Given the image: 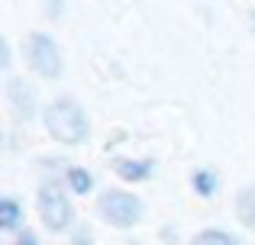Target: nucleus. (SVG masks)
I'll use <instances>...</instances> for the list:
<instances>
[{"instance_id": "obj_4", "label": "nucleus", "mask_w": 255, "mask_h": 245, "mask_svg": "<svg viewBox=\"0 0 255 245\" xmlns=\"http://www.w3.org/2000/svg\"><path fill=\"white\" fill-rule=\"evenodd\" d=\"M26 58H29L32 71L42 78H58L62 75V52H58L55 39L49 32H29L26 36Z\"/></svg>"}, {"instance_id": "obj_12", "label": "nucleus", "mask_w": 255, "mask_h": 245, "mask_svg": "<svg viewBox=\"0 0 255 245\" xmlns=\"http://www.w3.org/2000/svg\"><path fill=\"white\" fill-rule=\"evenodd\" d=\"M16 245H39V239H36V233H32V229H23V233L16 236Z\"/></svg>"}, {"instance_id": "obj_15", "label": "nucleus", "mask_w": 255, "mask_h": 245, "mask_svg": "<svg viewBox=\"0 0 255 245\" xmlns=\"http://www.w3.org/2000/svg\"><path fill=\"white\" fill-rule=\"evenodd\" d=\"M249 19H252V29H255V13H252V16H249Z\"/></svg>"}, {"instance_id": "obj_6", "label": "nucleus", "mask_w": 255, "mask_h": 245, "mask_svg": "<svg viewBox=\"0 0 255 245\" xmlns=\"http://www.w3.org/2000/svg\"><path fill=\"white\" fill-rule=\"evenodd\" d=\"M236 220L249 233H255V184H249V187H243L236 194Z\"/></svg>"}, {"instance_id": "obj_13", "label": "nucleus", "mask_w": 255, "mask_h": 245, "mask_svg": "<svg viewBox=\"0 0 255 245\" xmlns=\"http://www.w3.org/2000/svg\"><path fill=\"white\" fill-rule=\"evenodd\" d=\"M75 245H91V233H87V226H81V236L75 233Z\"/></svg>"}, {"instance_id": "obj_3", "label": "nucleus", "mask_w": 255, "mask_h": 245, "mask_svg": "<svg viewBox=\"0 0 255 245\" xmlns=\"http://www.w3.org/2000/svg\"><path fill=\"white\" fill-rule=\"evenodd\" d=\"M39 216L52 233H65L71 226V200L55 177H45L39 184Z\"/></svg>"}, {"instance_id": "obj_2", "label": "nucleus", "mask_w": 255, "mask_h": 245, "mask_svg": "<svg viewBox=\"0 0 255 245\" xmlns=\"http://www.w3.org/2000/svg\"><path fill=\"white\" fill-rule=\"evenodd\" d=\"M97 213L104 216L110 226L117 229H129L136 226L139 220H142V200H139L136 194H129V190H120V187H110L100 194V203H97Z\"/></svg>"}, {"instance_id": "obj_10", "label": "nucleus", "mask_w": 255, "mask_h": 245, "mask_svg": "<svg viewBox=\"0 0 255 245\" xmlns=\"http://www.w3.org/2000/svg\"><path fill=\"white\" fill-rule=\"evenodd\" d=\"M68 187L75 190V194H91L94 187V177L87 168H68Z\"/></svg>"}, {"instance_id": "obj_1", "label": "nucleus", "mask_w": 255, "mask_h": 245, "mask_svg": "<svg viewBox=\"0 0 255 245\" xmlns=\"http://www.w3.org/2000/svg\"><path fill=\"white\" fill-rule=\"evenodd\" d=\"M45 129H49V136L58 139V142L78 145V142L87 139L91 123H87V113H84V107L78 100L58 97V100H52L49 107H45Z\"/></svg>"}, {"instance_id": "obj_11", "label": "nucleus", "mask_w": 255, "mask_h": 245, "mask_svg": "<svg viewBox=\"0 0 255 245\" xmlns=\"http://www.w3.org/2000/svg\"><path fill=\"white\" fill-rule=\"evenodd\" d=\"M194 190H197L200 197H213L217 194V174L213 171H194Z\"/></svg>"}, {"instance_id": "obj_8", "label": "nucleus", "mask_w": 255, "mask_h": 245, "mask_svg": "<svg viewBox=\"0 0 255 245\" xmlns=\"http://www.w3.org/2000/svg\"><path fill=\"white\" fill-rule=\"evenodd\" d=\"M19 220H23L19 203L13 200V197H3V200H0V229H3V233H13V229L19 226Z\"/></svg>"}, {"instance_id": "obj_14", "label": "nucleus", "mask_w": 255, "mask_h": 245, "mask_svg": "<svg viewBox=\"0 0 255 245\" xmlns=\"http://www.w3.org/2000/svg\"><path fill=\"white\" fill-rule=\"evenodd\" d=\"M45 3H49V10H52V13L58 16V0H45Z\"/></svg>"}, {"instance_id": "obj_9", "label": "nucleus", "mask_w": 255, "mask_h": 245, "mask_svg": "<svg viewBox=\"0 0 255 245\" xmlns=\"http://www.w3.org/2000/svg\"><path fill=\"white\" fill-rule=\"evenodd\" d=\"M191 245H239V239L223 233V229H204V233H197L191 239Z\"/></svg>"}, {"instance_id": "obj_7", "label": "nucleus", "mask_w": 255, "mask_h": 245, "mask_svg": "<svg viewBox=\"0 0 255 245\" xmlns=\"http://www.w3.org/2000/svg\"><path fill=\"white\" fill-rule=\"evenodd\" d=\"M113 168H117V174L123 177V181H145V177L152 174V162H149V158H142V162H132V158H117V162H113Z\"/></svg>"}, {"instance_id": "obj_5", "label": "nucleus", "mask_w": 255, "mask_h": 245, "mask_svg": "<svg viewBox=\"0 0 255 245\" xmlns=\"http://www.w3.org/2000/svg\"><path fill=\"white\" fill-rule=\"evenodd\" d=\"M6 97H10V107H13V113H16V120H32V116H36V90H32L23 78H10Z\"/></svg>"}]
</instances>
